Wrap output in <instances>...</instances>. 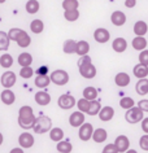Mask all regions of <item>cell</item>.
I'll return each instance as SVG.
<instances>
[{
    "instance_id": "obj_1",
    "label": "cell",
    "mask_w": 148,
    "mask_h": 153,
    "mask_svg": "<svg viewBox=\"0 0 148 153\" xmlns=\"http://www.w3.org/2000/svg\"><path fill=\"white\" fill-rule=\"evenodd\" d=\"M36 117L34 116V110L30 105H24L18 110V126L24 130H30L35 125Z\"/></svg>"
},
{
    "instance_id": "obj_2",
    "label": "cell",
    "mask_w": 148,
    "mask_h": 153,
    "mask_svg": "<svg viewBox=\"0 0 148 153\" xmlns=\"http://www.w3.org/2000/svg\"><path fill=\"white\" fill-rule=\"evenodd\" d=\"M78 69H79V74L85 79H92L96 76V68L92 64V60H91L89 55L81 56V59L78 61Z\"/></svg>"
},
{
    "instance_id": "obj_3",
    "label": "cell",
    "mask_w": 148,
    "mask_h": 153,
    "mask_svg": "<svg viewBox=\"0 0 148 153\" xmlns=\"http://www.w3.org/2000/svg\"><path fill=\"white\" fill-rule=\"evenodd\" d=\"M52 128V120L47 116H39L35 120V125H34V132L35 134H45Z\"/></svg>"
},
{
    "instance_id": "obj_4",
    "label": "cell",
    "mask_w": 148,
    "mask_h": 153,
    "mask_svg": "<svg viewBox=\"0 0 148 153\" xmlns=\"http://www.w3.org/2000/svg\"><path fill=\"white\" fill-rule=\"evenodd\" d=\"M143 118H144V110L142 108H139V106H132V108L127 109L126 113H125V120L131 125L142 122Z\"/></svg>"
},
{
    "instance_id": "obj_5",
    "label": "cell",
    "mask_w": 148,
    "mask_h": 153,
    "mask_svg": "<svg viewBox=\"0 0 148 153\" xmlns=\"http://www.w3.org/2000/svg\"><path fill=\"white\" fill-rule=\"evenodd\" d=\"M49 76H51L52 83H55L56 86H65L69 82V74L62 69H57V70L52 71Z\"/></svg>"
},
{
    "instance_id": "obj_6",
    "label": "cell",
    "mask_w": 148,
    "mask_h": 153,
    "mask_svg": "<svg viewBox=\"0 0 148 153\" xmlns=\"http://www.w3.org/2000/svg\"><path fill=\"white\" fill-rule=\"evenodd\" d=\"M57 105L60 106L61 109H71L74 108L75 105H77V101H75V99L73 95L70 94H64L61 95L59 99H57Z\"/></svg>"
},
{
    "instance_id": "obj_7",
    "label": "cell",
    "mask_w": 148,
    "mask_h": 153,
    "mask_svg": "<svg viewBox=\"0 0 148 153\" xmlns=\"http://www.w3.org/2000/svg\"><path fill=\"white\" fill-rule=\"evenodd\" d=\"M94 127H92V125L91 123H83L81 127H79V131H78V136H79V139H81L82 141H89L91 137H92L94 135Z\"/></svg>"
},
{
    "instance_id": "obj_8",
    "label": "cell",
    "mask_w": 148,
    "mask_h": 153,
    "mask_svg": "<svg viewBox=\"0 0 148 153\" xmlns=\"http://www.w3.org/2000/svg\"><path fill=\"white\" fill-rule=\"evenodd\" d=\"M0 82L4 88H12L17 82V75L13 71H5L0 78Z\"/></svg>"
},
{
    "instance_id": "obj_9",
    "label": "cell",
    "mask_w": 148,
    "mask_h": 153,
    "mask_svg": "<svg viewBox=\"0 0 148 153\" xmlns=\"http://www.w3.org/2000/svg\"><path fill=\"white\" fill-rule=\"evenodd\" d=\"M34 143H35V139H34V136L29 132H22V134H20V136H18V144L24 149L31 148Z\"/></svg>"
},
{
    "instance_id": "obj_10",
    "label": "cell",
    "mask_w": 148,
    "mask_h": 153,
    "mask_svg": "<svg viewBox=\"0 0 148 153\" xmlns=\"http://www.w3.org/2000/svg\"><path fill=\"white\" fill-rule=\"evenodd\" d=\"M94 39L96 40L97 43L104 44V43H107V42L111 39V34H109V31L107 29L99 27V29H96L94 31Z\"/></svg>"
},
{
    "instance_id": "obj_11",
    "label": "cell",
    "mask_w": 148,
    "mask_h": 153,
    "mask_svg": "<svg viewBox=\"0 0 148 153\" xmlns=\"http://www.w3.org/2000/svg\"><path fill=\"white\" fill-rule=\"evenodd\" d=\"M69 123L71 127H81L85 123V114H83V112L78 110V112L71 113L69 117Z\"/></svg>"
},
{
    "instance_id": "obj_12",
    "label": "cell",
    "mask_w": 148,
    "mask_h": 153,
    "mask_svg": "<svg viewBox=\"0 0 148 153\" xmlns=\"http://www.w3.org/2000/svg\"><path fill=\"white\" fill-rule=\"evenodd\" d=\"M115 144L117 149H118L120 153H123V152H127L129 151V147H130V140L126 135H120L116 137L115 140Z\"/></svg>"
},
{
    "instance_id": "obj_13",
    "label": "cell",
    "mask_w": 148,
    "mask_h": 153,
    "mask_svg": "<svg viewBox=\"0 0 148 153\" xmlns=\"http://www.w3.org/2000/svg\"><path fill=\"white\" fill-rule=\"evenodd\" d=\"M111 22L117 27H120V26L126 24V14L122 10H115L111 16Z\"/></svg>"
},
{
    "instance_id": "obj_14",
    "label": "cell",
    "mask_w": 148,
    "mask_h": 153,
    "mask_svg": "<svg viewBox=\"0 0 148 153\" xmlns=\"http://www.w3.org/2000/svg\"><path fill=\"white\" fill-rule=\"evenodd\" d=\"M0 99L5 105H12L16 101V95L10 88H4L0 94Z\"/></svg>"
},
{
    "instance_id": "obj_15",
    "label": "cell",
    "mask_w": 148,
    "mask_h": 153,
    "mask_svg": "<svg viewBox=\"0 0 148 153\" xmlns=\"http://www.w3.org/2000/svg\"><path fill=\"white\" fill-rule=\"evenodd\" d=\"M34 99H35L36 104L40 106H45L51 102V95H49L47 91H39V92H36Z\"/></svg>"
},
{
    "instance_id": "obj_16",
    "label": "cell",
    "mask_w": 148,
    "mask_h": 153,
    "mask_svg": "<svg viewBox=\"0 0 148 153\" xmlns=\"http://www.w3.org/2000/svg\"><path fill=\"white\" fill-rule=\"evenodd\" d=\"M99 118H100V121L103 122H108L111 121L113 117H115V109L112 108V106H104V108L100 109V112H99Z\"/></svg>"
},
{
    "instance_id": "obj_17",
    "label": "cell",
    "mask_w": 148,
    "mask_h": 153,
    "mask_svg": "<svg viewBox=\"0 0 148 153\" xmlns=\"http://www.w3.org/2000/svg\"><path fill=\"white\" fill-rule=\"evenodd\" d=\"M132 74H134V76H136L138 79L147 78L148 76V65L139 62L138 65H135L134 69H132Z\"/></svg>"
},
{
    "instance_id": "obj_18",
    "label": "cell",
    "mask_w": 148,
    "mask_h": 153,
    "mask_svg": "<svg viewBox=\"0 0 148 153\" xmlns=\"http://www.w3.org/2000/svg\"><path fill=\"white\" fill-rule=\"evenodd\" d=\"M112 48H113V51H116L117 53H122L126 51V48H127V42L125 38H116L115 40H113V43H112Z\"/></svg>"
},
{
    "instance_id": "obj_19",
    "label": "cell",
    "mask_w": 148,
    "mask_h": 153,
    "mask_svg": "<svg viewBox=\"0 0 148 153\" xmlns=\"http://www.w3.org/2000/svg\"><path fill=\"white\" fill-rule=\"evenodd\" d=\"M115 83L118 87H126L130 85V75L125 71H121L115 76Z\"/></svg>"
},
{
    "instance_id": "obj_20",
    "label": "cell",
    "mask_w": 148,
    "mask_h": 153,
    "mask_svg": "<svg viewBox=\"0 0 148 153\" xmlns=\"http://www.w3.org/2000/svg\"><path fill=\"white\" fill-rule=\"evenodd\" d=\"M135 91H136L138 95H140V96L147 95L148 94V79L147 78H140L135 85Z\"/></svg>"
},
{
    "instance_id": "obj_21",
    "label": "cell",
    "mask_w": 148,
    "mask_h": 153,
    "mask_svg": "<svg viewBox=\"0 0 148 153\" xmlns=\"http://www.w3.org/2000/svg\"><path fill=\"white\" fill-rule=\"evenodd\" d=\"M147 44H148L147 39L144 36H140V35H136L131 42V45L135 51H143V49H146Z\"/></svg>"
},
{
    "instance_id": "obj_22",
    "label": "cell",
    "mask_w": 148,
    "mask_h": 153,
    "mask_svg": "<svg viewBox=\"0 0 148 153\" xmlns=\"http://www.w3.org/2000/svg\"><path fill=\"white\" fill-rule=\"evenodd\" d=\"M16 43L18 44V47H21V48H28L30 44H31V38L29 36V34L25 31V30H22L21 34L18 35L17 38V40H16Z\"/></svg>"
},
{
    "instance_id": "obj_23",
    "label": "cell",
    "mask_w": 148,
    "mask_h": 153,
    "mask_svg": "<svg viewBox=\"0 0 148 153\" xmlns=\"http://www.w3.org/2000/svg\"><path fill=\"white\" fill-rule=\"evenodd\" d=\"M108 137V134H107V130L105 128H96L94 131V135H92V140L95 141V143H104L105 140H107Z\"/></svg>"
},
{
    "instance_id": "obj_24",
    "label": "cell",
    "mask_w": 148,
    "mask_h": 153,
    "mask_svg": "<svg viewBox=\"0 0 148 153\" xmlns=\"http://www.w3.org/2000/svg\"><path fill=\"white\" fill-rule=\"evenodd\" d=\"M134 33H135V35H140V36H144L146 34L148 33V25H147V22H144V21H136L135 24H134Z\"/></svg>"
},
{
    "instance_id": "obj_25",
    "label": "cell",
    "mask_w": 148,
    "mask_h": 153,
    "mask_svg": "<svg viewBox=\"0 0 148 153\" xmlns=\"http://www.w3.org/2000/svg\"><path fill=\"white\" fill-rule=\"evenodd\" d=\"M51 76H48V74H39L35 78V86L38 88H45V87L49 86V83H51Z\"/></svg>"
},
{
    "instance_id": "obj_26",
    "label": "cell",
    "mask_w": 148,
    "mask_h": 153,
    "mask_svg": "<svg viewBox=\"0 0 148 153\" xmlns=\"http://www.w3.org/2000/svg\"><path fill=\"white\" fill-rule=\"evenodd\" d=\"M62 51L66 53V55H73V53L77 52V42L73 39H68L64 42L62 45Z\"/></svg>"
},
{
    "instance_id": "obj_27",
    "label": "cell",
    "mask_w": 148,
    "mask_h": 153,
    "mask_svg": "<svg viewBox=\"0 0 148 153\" xmlns=\"http://www.w3.org/2000/svg\"><path fill=\"white\" fill-rule=\"evenodd\" d=\"M49 139L55 143H59L64 139V131L60 127H54L49 130Z\"/></svg>"
},
{
    "instance_id": "obj_28",
    "label": "cell",
    "mask_w": 148,
    "mask_h": 153,
    "mask_svg": "<svg viewBox=\"0 0 148 153\" xmlns=\"http://www.w3.org/2000/svg\"><path fill=\"white\" fill-rule=\"evenodd\" d=\"M89 51H90V44L89 42L86 40H79L77 42V55L81 57V56H85V55H89Z\"/></svg>"
},
{
    "instance_id": "obj_29",
    "label": "cell",
    "mask_w": 148,
    "mask_h": 153,
    "mask_svg": "<svg viewBox=\"0 0 148 153\" xmlns=\"http://www.w3.org/2000/svg\"><path fill=\"white\" fill-rule=\"evenodd\" d=\"M10 45V38L8 33L0 31V51H8Z\"/></svg>"
},
{
    "instance_id": "obj_30",
    "label": "cell",
    "mask_w": 148,
    "mask_h": 153,
    "mask_svg": "<svg viewBox=\"0 0 148 153\" xmlns=\"http://www.w3.org/2000/svg\"><path fill=\"white\" fill-rule=\"evenodd\" d=\"M17 62L21 65V66H30L33 62V56L30 55L29 52H22L17 59Z\"/></svg>"
},
{
    "instance_id": "obj_31",
    "label": "cell",
    "mask_w": 148,
    "mask_h": 153,
    "mask_svg": "<svg viewBox=\"0 0 148 153\" xmlns=\"http://www.w3.org/2000/svg\"><path fill=\"white\" fill-rule=\"evenodd\" d=\"M26 12L29 14H35L39 12V8H40V4L38 0H29L28 3H26Z\"/></svg>"
},
{
    "instance_id": "obj_32",
    "label": "cell",
    "mask_w": 148,
    "mask_h": 153,
    "mask_svg": "<svg viewBox=\"0 0 148 153\" xmlns=\"http://www.w3.org/2000/svg\"><path fill=\"white\" fill-rule=\"evenodd\" d=\"M12 65H13L12 55H9V53H3V55L0 56V66L1 68L9 69V68H12Z\"/></svg>"
},
{
    "instance_id": "obj_33",
    "label": "cell",
    "mask_w": 148,
    "mask_h": 153,
    "mask_svg": "<svg viewBox=\"0 0 148 153\" xmlns=\"http://www.w3.org/2000/svg\"><path fill=\"white\" fill-rule=\"evenodd\" d=\"M30 30H31L34 34L43 33V30H44V22L42 21V20H33L31 24H30Z\"/></svg>"
},
{
    "instance_id": "obj_34",
    "label": "cell",
    "mask_w": 148,
    "mask_h": 153,
    "mask_svg": "<svg viewBox=\"0 0 148 153\" xmlns=\"http://www.w3.org/2000/svg\"><path fill=\"white\" fill-rule=\"evenodd\" d=\"M56 149H57L59 152H61V153H69V152L73 151V145H71V143L70 141H68V140H61V141H59L57 143Z\"/></svg>"
},
{
    "instance_id": "obj_35",
    "label": "cell",
    "mask_w": 148,
    "mask_h": 153,
    "mask_svg": "<svg viewBox=\"0 0 148 153\" xmlns=\"http://www.w3.org/2000/svg\"><path fill=\"white\" fill-rule=\"evenodd\" d=\"M83 97H86V99H89L90 101H92L95 100V99H97V90L95 88V87H86L85 90H83Z\"/></svg>"
},
{
    "instance_id": "obj_36",
    "label": "cell",
    "mask_w": 148,
    "mask_h": 153,
    "mask_svg": "<svg viewBox=\"0 0 148 153\" xmlns=\"http://www.w3.org/2000/svg\"><path fill=\"white\" fill-rule=\"evenodd\" d=\"M64 17H65L66 21L74 22L79 18V10L78 9H68L64 12Z\"/></svg>"
},
{
    "instance_id": "obj_37",
    "label": "cell",
    "mask_w": 148,
    "mask_h": 153,
    "mask_svg": "<svg viewBox=\"0 0 148 153\" xmlns=\"http://www.w3.org/2000/svg\"><path fill=\"white\" fill-rule=\"evenodd\" d=\"M77 106H78V109L81 110V112L89 113L90 106H91V101L89 100V99H86V97H82V99H79V100L77 101Z\"/></svg>"
},
{
    "instance_id": "obj_38",
    "label": "cell",
    "mask_w": 148,
    "mask_h": 153,
    "mask_svg": "<svg viewBox=\"0 0 148 153\" xmlns=\"http://www.w3.org/2000/svg\"><path fill=\"white\" fill-rule=\"evenodd\" d=\"M120 106L122 109H130V108H132V106H135V101H134V99L132 97H129V96H126V97H122L120 100Z\"/></svg>"
},
{
    "instance_id": "obj_39",
    "label": "cell",
    "mask_w": 148,
    "mask_h": 153,
    "mask_svg": "<svg viewBox=\"0 0 148 153\" xmlns=\"http://www.w3.org/2000/svg\"><path fill=\"white\" fill-rule=\"evenodd\" d=\"M34 69L31 66H21V70H20V76L24 79H30L34 74Z\"/></svg>"
},
{
    "instance_id": "obj_40",
    "label": "cell",
    "mask_w": 148,
    "mask_h": 153,
    "mask_svg": "<svg viewBox=\"0 0 148 153\" xmlns=\"http://www.w3.org/2000/svg\"><path fill=\"white\" fill-rule=\"evenodd\" d=\"M101 109V104L99 100H92L91 101V106H90V110H89V114L90 116H96V114H99V112H100Z\"/></svg>"
},
{
    "instance_id": "obj_41",
    "label": "cell",
    "mask_w": 148,
    "mask_h": 153,
    "mask_svg": "<svg viewBox=\"0 0 148 153\" xmlns=\"http://www.w3.org/2000/svg\"><path fill=\"white\" fill-rule=\"evenodd\" d=\"M79 5V0H64L62 1V8L68 10V9H78Z\"/></svg>"
},
{
    "instance_id": "obj_42",
    "label": "cell",
    "mask_w": 148,
    "mask_h": 153,
    "mask_svg": "<svg viewBox=\"0 0 148 153\" xmlns=\"http://www.w3.org/2000/svg\"><path fill=\"white\" fill-rule=\"evenodd\" d=\"M139 147L142 148V151L148 152V134H144L139 139Z\"/></svg>"
},
{
    "instance_id": "obj_43",
    "label": "cell",
    "mask_w": 148,
    "mask_h": 153,
    "mask_svg": "<svg viewBox=\"0 0 148 153\" xmlns=\"http://www.w3.org/2000/svg\"><path fill=\"white\" fill-rule=\"evenodd\" d=\"M21 31H22V29H17V27L10 29L9 31H8V35H9V38H10V40H14V42H16L17 38H18V35L21 34Z\"/></svg>"
},
{
    "instance_id": "obj_44",
    "label": "cell",
    "mask_w": 148,
    "mask_h": 153,
    "mask_svg": "<svg viewBox=\"0 0 148 153\" xmlns=\"http://www.w3.org/2000/svg\"><path fill=\"white\" fill-rule=\"evenodd\" d=\"M139 62L148 65V49H143L139 53Z\"/></svg>"
},
{
    "instance_id": "obj_45",
    "label": "cell",
    "mask_w": 148,
    "mask_h": 153,
    "mask_svg": "<svg viewBox=\"0 0 148 153\" xmlns=\"http://www.w3.org/2000/svg\"><path fill=\"white\" fill-rule=\"evenodd\" d=\"M103 152L104 153H118V149H117L116 144H107L105 147L103 148Z\"/></svg>"
},
{
    "instance_id": "obj_46",
    "label": "cell",
    "mask_w": 148,
    "mask_h": 153,
    "mask_svg": "<svg viewBox=\"0 0 148 153\" xmlns=\"http://www.w3.org/2000/svg\"><path fill=\"white\" fill-rule=\"evenodd\" d=\"M138 106L142 108L144 112H148V99H142L140 101H138Z\"/></svg>"
},
{
    "instance_id": "obj_47",
    "label": "cell",
    "mask_w": 148,
    "mask_h": 153,
    "mask_svg": "<svg viewBox=\"0 0 148 153\" xmlns=\"http://www.w3.org/2000/svg\"><path fill=\"white\" fill-rule=\"evenodd\" d=\"M142 130L144 134H148V117L142 120Z\"/></svg>"
},
{
    "instance_id": "obj_48",
    "label": "cell",
    "mask_w": 148,
    "mask_h": 153,
    "mask_svg": "<svg viewBox=\"0 0 148 153\" xmlns=\"http://www.w3.org/2000/svg\"><path fill=\"white\" fill-rule=\"evenodd\" d=\"M48 68L47 66H45V65H43V66H40V68H38V70H36V74L38 75H39V74H42V75H43V74H48Z\"/></svg>"
},
{
    "instance_id": "obj_49",
    "label": "cell",
    "mask_w": 148,
    "mask_h": 153,
    "mask_svg": "<svg viewBox=\"0 0 148 153\" xmlns=\"http://www.w3.org/2000/svg\"><path fill=\"white\" fill-rule=\"evenodd\" d=\"M136 5V0H125V7L126 8H134Z\"/></svg>"
},
{
    "instance_id": "obj_50",
    "label": "cell",
    "mask_w": 148,
    "mask_h": 153,
    "mask_svg": "<svg viewBox=\"0 0 148 153\" xmlns=\"http://www.w3.org/2000/svg\"><path fill=\"white\" fill-rule=\"evenodd\" d=\"M10 152H12V153H22V152H24V148H22V147L21 148H14Z\"/></svg>"
},
{
    "instance_id": "obj_51",
    "label": "cell",
    "mask_w": 148,
    "mask_h": 153,
    "mask_svg": "<svg viewBox=\"0 0 148 153\" xmlns=\"http://www.w3.org/2000/svg\"><path fill=\"white\" fill-rule=\"evenodd\" d=\"M3 141H4V136H3V134L0 132V145L3 144Z\"/></svg>"
},
{
    "instance_id": "obj_52",
    "label": "cell",
    "mask_w": 148,
    "mask_h": 153,
    "mask_svg": "<svg viewBox=\"0 0 148 153\" xmlns=\"http://www.w3.org/2000/svg\"><path fill=\"white\" fill-rule=\"evenodd\" d=\"M7 0H0V4H3V3H5Z\"/></svg>"
}]
</instances>
